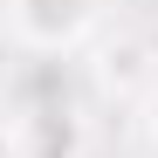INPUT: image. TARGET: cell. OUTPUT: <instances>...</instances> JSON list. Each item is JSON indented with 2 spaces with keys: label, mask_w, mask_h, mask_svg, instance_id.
<instances>
[{
  "label": "cell",
  "mask_w": 158,
  "mask_h": 158,
  "mask_svg": "<svg viewBox=\"0 0 158 158\" xmlns=\"http://www.w3.org/2000/svg\"><path fill=\"white\" fill-rule=\"evenodd\" d=\"M103 0H7V28L21 48H41V55H62V48H83L96 35Z\"/></svg>",
  "instance_id": "1"
},
{
  "label": "cell",
  "mask_w": 158,
  "mask_h": 158,
  "mask_svg": "<svg viewBox=\"0 0 158 158\" xmlns=\"http://www.w3.org/2000/svg\"><path fill=\"white\" fill-rule=\"evenodd\" d=\"M96 76H103V89H117V96H131L144 83V48L138 41H117V48H103V62H96Z\"/></svg>",
  "instance_id": "2"
},
{
  "label": "cell",
  "mask_w": 158,
  "mask_h": 158,
  "mask_svg": "<svg viewBox=\"0 0 158 158\" xmlns=\"http://www.w3.org/2000/svg\"><path fill=\"white\" fill-rule=\"evenodd\" d=\"M151 131H158V96H151Z\"/></svg>",
  "instance_id": "3"
}]
</instances>
